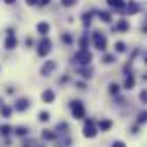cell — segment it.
<instances>
[{"label":"cell","instance_id":"6da1fadb","mask_svg":"<svg viewBox=\"0 0 147 147\" xmlns=\"http://www.w3.org/2000/svg\"><path fill=\"white\" fill-rule=\"evenodd\" d=\"M71 111H73V116L78 118V119H82V118L85 116V107H83V104L78 102V100H75V102L71 104Z\"/></svg>","mask_w":147,"mask_h":147},{"label":"cell","instance_id":"7a4b0ae2","mask_svg":"<svg viewBox=\"0 0 147 147\" xmlns=\"http://www.w3.org/2000/svg\"><path fill=\"white\" fill-rule=\"evenodd\" d=\"M90 61H92V54L88 50H80L75 55V62H78V64H88Z\"/></svg>","mask_w":147,"mask_h":147},{"label":"cell","instance_id":"3957f363","mask_svg":"<svg viewBox=\"0 0 147 147\" xmlns=\"http://www.w3.org/2000/svg\"><path fill=\"white\" fill-rule=\"evenodd\" d=\"M83 135H85L87 138H94V137L97 135V130L92 126V121H87V126H85V130H83Z\"/></svg>","mask_w":147,"mask_h":147},{"label":"cell","instance_id":"277c9868","mask_svg":"<svg viewBox=\"0 0 147 147\" xmlns=\"http://www.w3.org/2000/svg\"><path fill=\"white\" fill-rule=\"evenodd\" d=\"M94 42H95V47H97V49H100V50L106 49V38H104L100 33H95V35H94Z\"/></svg>","mask_w":147,"mask_h":147},{"label":"cell","instance_id":"5b68a950","mask_svg":"<svg viewBox=\"0 0 147 147\" xmlns=\"http://www.w3.org/2000/svg\"><path fill=\"white\" fill-rule=\"evenodd\" d=\"M49 50H50V40H49V38H45V40L40 43L38 55H47V54H49Z\"/></svg>","mask_w":147,"mask_h":147},{"label":"cell","instance_id":"8992f818","mask_svg":"<svg viewBox=\"0 0 147 147\" xmlns=\"http://www.w3.org/2000/svg\"><path fill=\"white\" fill-rule=\"evenodd\" d=\"M14 107H16L18 111H26V109L30 107V100H28V99H19Z\"/></svg>","mask_w":147,"mask_h":147},{"label":"cell","instance_id":"52a82bcc","mask_svg":"<svg viewBox=\"0 0 147 147\" xmlns=\"http://www.w3.org/2000/svg\"><path fill=\"white\" fill-rule=\"evenodd\" d=\"M42 99H43L45 102L52 104V102H54V99H55V95H54V92H52V90H45V92L42 94Z\"/></svg>","mask_w":147,"mask_h":147},{"label":"cell","instance_id":"ba28073f","mask_svg":"<svg viewBox=\"0 0 147 147\" xmlns=\"http://www.w3.org/2000/svg\"><path fill=\"white\" fill-rule=\"evenodd\" d=\"M54 67H55V62H54V61H49V62L42 67V75H45V76H47V75H50V71H52Z\"/></svg>","mask_w":147,"mask_h":147},{"label":"cell","instance_id":"9c48e42d","mask_svg":"<svg viewBox=\"0 0 147 147\" xmlns=\"http://www.w3.org/2000/svg\"><path fill=\"white\" fill-rule=\"evenodd\" d=\"M36 30L42 33V35H45V33H49V30H50V26H49V23H38V26H36Z\"/></svg>","mask_w":147,"mask_h":147},{"label":"cell","instance_id":"30bf717a","mask_svg":"<svg viewBox=\"0 0 147 147\" xmlns=\"http://www.w3.org/2000/svg\"><path fill=\"white\" fill-rule=\"evenodd\" d=\"M5 47H7V49H14V47H18V40H16L14 36H9V38L5 40Z\"/></svg>","mask_w":147,"mask_h":147},{"label":"cell","instance_id":"8fae6325","mask_svg":"<svg viewBox=\"0 0 147 147\" xmlns=\"http://www.w3.org/2000/svg\"><path fill=\"white\" fill-rule=\"evenodd\" d=\"M107 4H109L111 7H116V9H121V7L125 5L123 0H107Z\"/></svg>","mask_w":147,"mask_h":147},{"label":"cell","instance_id":"7c38bea8","mask_svg":"<svg viewBox=\"0 0 147 147\" xmlns=\"http://www.w3.org/2000/svg\"><path fill=\"white\" fill-rule=\"evenodd\" d=\"M99 126H100V130H102V131H107V130L113 126V121H109V119H104V121H100V125H99Z\"/></svg>","mask_w":147,"mask_h":147},{"label":"cell","instance_id":"4fadbf2b","mask_svg":"<svg viewBox=\"0 0 147 147\" xmlns=\"http://www.w3.org/2000/svg\"><path fill=\"white\" fill-rule=\"evenodd\" d=\"M133 85H135L133 76H128V78L125 80V88H126V90H130V88H133Z\"/></svg>","mask_w":147,"mask_h":147},{"label":"cell","instance_id":"5bb4252c","mask_svg":"<svg viewBox=\"0 0 147 147\" xmlns=\"http://www.w3.org/2000/svg\"><path fill=\"white\" fill-rule=\"evenodd\" d=\"M0 113H2V116L9 118V116H11V113H12V109H11L9 106H2V107H0Z\"/></svg>","mask_w":147,"mask_h":147},{"label":"cell","instance_id":"9a60e30c","mask_svg":"<svg viewBox=\"0 0 147 147\" xmlns=\"http://www.w3.org/2000/svg\"><path fill=\"white\" fill-rule=\"evenodd\" d=\"M118 30H121V31H125V30H128V23L123 19V21H119L118 23Z\"/></svg>","mask_w":147,"mask_h":147},{"label":"cell","instance_id":"2e32d148","mask_svg":"<svg viewBox=\"0 0 147 147\" xmlns=\"http://www.w3.org/2000/svg\"><path fill=\"white\" fill-rule=\"evenodd\" d=\"M28 133V128L26 126H19V128H16V135H26Z\"/></svg>","mask_w":147,"mask_h":147},{"label":"cell","instance_id":"e0dca14e","mask_svg":"<svg viewBox=\"0 0 147 147\" xmlns=\"http://www.w3.org/2000/svg\"><path fill=\"white\" fill-rule=\"evenodd\" d=\"M42 137H43V138H47V140H52L55 135H54L52 131H43V133H42Z\"/></svg>","mask_w":147,"mask_h":147},{"label":"cell","instance_id":"ac0fdd59","mask_svg":"<svg viewBox=\"0 0 147 147\" xmlns=\"http://www.w3.org/2000/svg\"><path fill=\"white\" fill-rule=\"evenodd\" d=\"M99 16H100V18H102V21H106V23H109V21H111V16H109L107 12H100Z\"/></svg>","mask_w":147,"mask_h":147},{"label":"cell","instance_id":"d6986e66","mask_svg":"<svg viewBox=\"0 0 147 147\" xmlns=\"http://www.w3.org/2000/svg\"><path fill=\"white\" fill-rule=\"evenodd\" d=\"M140 100H142L144 104H147V90H142V92H140Z\"/></svg>","mask_w":147,"mask_h":147},{"label":"cell","instance_id":"ffe728a7","mask_svg":"<svg viewBox=\"0 0 147 147\" xmlns=\"http://www.w3.org/2000/svg\"><path fill=\"white\" fill-rule=\"evenodd\" d=\"M9 131H11V126H2V128H0V133H2V135H9Z\"/></svg>","mask_w":147,"mask_h":147},{"label":"cell","instance_id":"44dd1931","mask_svg":"<svg viewBox=\"0 0 147 147\" xmlns=\"http://www.w3.org/2000/svg\"><path fill=\"white\" fill-rule=\"evenodd\" d=\"M145 121H147V113H142L138 116V123H145Z\"/></svg>","mask_w":147,"mask_h":147},{"label":"cell","instance_id":"7402d4cb","mask_svg":"<svg viewBox=\"0 0 147 147\" xmlns=\"http://www.w3.org/2000/svg\"><path fill=\"white\" fill-rule=\"evenodd\" d=\"M116 50H118V52H123V50H125V43L118 42V43H116Z\"/></svg>","mask_w":147,"mask_h":147},{"label":"cell","instance_id":"603a6c76","mask_svg":"<svg viewBox=\"0 0 147 147\" xmlns=\"http://www.w3.org/2000/svg\"><path fill=\"white\" fill-rule=\"evenodd\" d=\"M76 0H62V5H66V7H69V5H73Z\"/></svg>","mask_w":147,"mask_h":147},{"label":"cell","instance_id":"cb8c5ba5","mask_svg":"<svg viewBox=\"0 0 147 147\" xmlns=\"http://www.w3.org/2000/svg\"><path fill=\"white\" fill-rule=\"evenodd\" d=\"M49 119V113H40V121H47Z\"/></svg>","mask_w":147,"mask_h":147},{"label":"cell","instance_id":"d4e9b609","mask_svg":"<svg viewBox=\"0 0 147 147\" xmlns=\"http://www.w3.org/2000/svg\"><path fill=\"white\" fill-rule=\"evenodd\" d=\"M109 92L111 94H118V85H111L109 87Z\"/></svg>","mask_w":147,"mask_h":147},{"label":"cell","instance_id":"484cf974","mask_svg":"<svg viewBox=\"0 0 147 147\" xmlns=\"http://www.w3.org/2000/svg\"><path fill=\"white\" fill-rule=\"evenodd\" d=\"M62 40H64V42H67V43H69V42H71V36H69V35H62Z\"/></svg>","mask_w":147,"mask_h":147},{"label":"cell","instance_id":"4316f807","mask_svg":"<svg viewBox=\"0 0 147 147\" xmlns=\"http://www.w3.org/2000/svg\"><path fill=\"white\" fill-rule=\"evenodd\" d=\"M104 62H113V55H106L104 57Z\"/></svg>","mask_w":147,"mask_h":147},{"label":"cell","instance_id":"83f0119b","mask_svg":"<svg viewBox=\"0 0 147 147\" xmlns=\"http://www.w3.org/2000/svg\"><path fill=\"white\" fill-rule=\"evenodd\" d=\"M113 147H125V144H123V142H114Z\"/></svg>","mask_w":147,"mask_h":147},{"label":"cell","instance_id":"f1b7e54d","mask_svg":"<svg viewBox=\"0 0 147 147\" xmlns=\"http://www.w3.org/2000/svg\"><path fill=\"white\" fill-rule=\"evenodd\" d=\"M26 2H28L30 5H36V4H38V0H26Z\"/></svg>","mask_w":147,"mask_h":147},{"label":"cell","instance_id":"f546056e","mask_svg":"<svg viewBox=\"0 0 147 147\" xmlns=\"http://www.w3.org/2000/svg\"><path fill=\"white\" fill-rule=\"evenodd\" d=\"M40 2H42L43 5H47V4H50V0H40Z\"/></svg>","mask_w":147,"mask_h":147},{"label":"cell","instance_id":"4dcf8cb0","mask_svg":"<svg viewBox=\"0 0 147 147\" xmlns=\"http://www.w3.org/2000/svg\"><path fill=\"white\" fill-rule=\"evenodd\" d=\"M4 2H5V4H14L16 0H4Z\"/></svg>","mask_w":147,"mask_h":147},{"label":"cell","instance_id":"1f68e13d","mask_svg":"<svg viewBox=\"0 0 147 147\" xmlns=\"http://www.w3.org/2000/svg\"><path fill=\"white\" fill-rule=\"evenodd\" d=\"M145 62H147V61H145Z\"/></svg>","mask_w":147,"mask_h":147}]
</instances>
